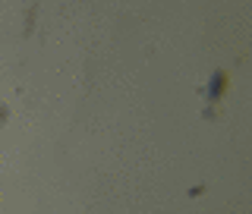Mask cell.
<instances>
[{
  "label": "cell",
  "instance_id": "1",
  "mask_svg": "<svg viewBox=\"0 0 252 214\" xmlns=\"http://www.w3.org/2000/svg\"><path fill=\"white\" fill-rule=\"evenodd\" d=\"M221 91H224V72H215V79H211V89H208V95H211V98H221Z\"/></svg>",
  "mask_w": 252,
  "mask_h": 214
}]
</instances>
